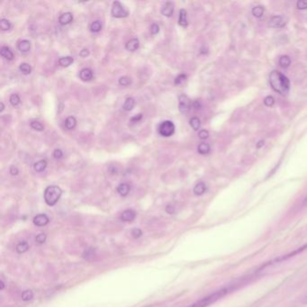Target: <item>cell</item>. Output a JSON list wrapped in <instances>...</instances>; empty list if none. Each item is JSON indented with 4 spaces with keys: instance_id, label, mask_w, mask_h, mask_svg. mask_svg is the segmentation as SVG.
I'll return each mask as SVG.
<instances>
[{
    "instance_id": "1",
    "label": "cell",
    "mask_w": 307,
    "mask_h": 307,
    "mask_svg": "<svg viewBox=\"0 0 307 307\" xmlns=\"http://www.w3.org/2000/svg\"><path fill=\"white\" fill-rule=\"evenodd\" d=\"M269 83L273 89L280 95L285 96L289 92L290 82L285 75L277 70H274L269 76Z\"/></svg>"
},
{
    "instance_id": "2",
    "label": "cell",
    "mask_w": 307,
    "mask_h": 307,
    "mask_svg": "<svg viewBox=\"0 0 307 307\" xmlns=\"http://www.w3.org/2000/svg\"><path fill=\"white\" fill-rule=\"evenodd\" d=\"M228 288H222V289L217 290L212 294L206 295V297L200 299L197 301L196 303L190 304L188 307H207L213 304V303L217 302L219 299L223 298L225 294L228 293Z\"/></svg>"
},
{
    "instance_id": "3",
    "label": "cell",
    "mask_w": 307,
    "mask_h": 307,
    "mask_svg": "<svg viewBox=\"0 0 307 307\" xmlns=\"http://www.w3.org/2000/svg\"><path fill=\"white\" fill-rule=\"evenodd\" d=\"M62 190L57 186H50L44 191V200L50 206H55L62 197Z\"/></svg>"
},
{
    "instance_id": "4",
    "label": "cell",
    "mask_w": 307,
    "mask_h": 307,
    "mask_svg": "<svg viewBox=\"0 0 307 307\" xmlns=\"http://www.w3.org/2000/svg\"><path fill=\"white\" fill-rule=\"evenodd\" d=\"M159 132L163 137H170L175 132V124L171 121H164L159 126Z\"/></svg>"
},
{
    "instance_id": "5",
    "label": "cell",
    "mask_w": 307,
    "mask_h": 307,
    "mask_svg": "<svg viewBox=\"0 0 307 307\" xmlns=\"http://www.w3.org/2000/svg\"><path fill=\"white\" fill-rule=\"evenodd\" d=\"M112 16L115 18H123L128 17V10L119 1H114L111 10Z\"/></svg>"
},
{
    "instance_id": "6",
    "label": "cell",
    "mask_w": 307,
    "mask_h": 307,
    "mask_svg": "<svg viewBox=\"0 0 307 307\" xmlns=\"http://www.w3.org/2000/svg\"><path fill=\"white\" fill-rule=\"evenodd\" d=\"M190 107H191L190 99L186 95H181L180 97V105H179L180 113L184 114H188L190 110Z\"/></svg>"
},
{
    "instance_id": "7",
    "label": "cell",
    "mask_w": 307,
    "mask_h": 307,
    "mask_svg": "<svg viewBox=\"0 0 307 307\" xmlns=\"http://www.w3.org/2000/svg\"><path fill=\"white\" fill-rule=\"evenodd\" d=\"M285 18L282 17H273L269 20V27H273V28H281V27H285Z\"/></svg>"
},
{
    "instance_id": "8",
    "label": "cell",
    "mask_w": 307,
    "mask_h": 307,
    "mask_svg": "<svg viewBox=\"0 0 307 307\" xmlns=\"http://www.w3.org/2000/svg\"><path fill=\"white\" fill-rule=\"evenodd\" d=\"M135 217H136V213L131 209L123 211L121 215V220L123 222H132L135 219Z\"/></svg>"
},
{
    "instance_id": "9",
    "label": "cell",
    "mask_w": 307,
    "mask_h": 307,
    "mask_svg": "<svg viewBox=\"0 0 307 307\" xmlns=\"http://www.w3.org/2000/svg\"><path fill=\"white\" fill-rule=\"evenodd\" d=\"M174 12V6L171 2H166L163 5V9H162V14L166 18H171L172 14Z\"/></svg>"
},
{
    "instance_id": "10",
    "label": "cell",
    "mask_w": 307,
    "mask_h": 307,
    "mask_svg": "<svg viewBox=\"0 0 307 307\" xmlns=\"http://www.w3.org/2000/svg\"><path fill=\"white\" fill-rule=\"evenodd\" d=\"M49 223L48 216L46 215H38L34 218V224L36 226H45Z\"/></svg>"
},
{
    "instance_id": "11",
    "label": "cell",
    "mask_w": 307,
    "mask_h": 307,
    "mask_svg": "<svg viewBox=\"0 0 307 307\" xmlns=\"http://www.w3.org/2000/svg\"><path fill=\"white\" fill-rule=\"evenodd\" d=\"M72 21H73V15L70 12L62 14V16L59 18V22L62 26H67Z\"/></svg>"
},
{
    "instance_id": "12",
    "label": "cell",
    "mask_w": 307,
    "mask_h": 307,
    "mask_svg": "<svg viewBox=\"0 0 307 307\" xmlns=\"http://www.w3.org/2000/svg\"><path fill=\"white\" fill-rule=\"evenodd\" d=\"M79 78L82 79L83 81H89V80H91V79H93L92 70H90V69H88V68H86V69L80 70V72H79Z\"/></svg>"
},
{
    "instance_id": "13",
    "label": "cell",
    "mask_w": 307,
    "mask_h": 307,
    "mask_svg": "<svg viewBox=\"0 0 307 307\" xmlns=\"http://www.w3.org/2000/svg\"><path fill=\"white\" fill-rule=\"evenodd\" d=\"M139 46H140V42L137 38L130 40L127 42V44H125V48L129 52H135L137 49L139 48Z\"/></svg>"
},
{
    "instance_id": "14",
    "label": "cell",
    "mask_w": 307,
    "mask_h": 307,
    "mask_svg": "<svg viewBox=\"0 0 307 307\" xmlns=\"http://www.w3.org/2000/svg\"><path fill=\"white\" fill-rule=\"evenodd\" d=\"M0 54L2 57L8 61H12L14 59V53L8 46H3L0 50Z\"/></svg>"
},
{
    "instance_id": "15",
    "label": "cell",
    "mask_w": 307,
    "mask_h": 307,
    "mask_svg": "<svg viewBox=\"0 0 307 307\" xmlns=\"http://www.w3.org/2000/svg\"><path fill=\"white\" fill-rule=\"evenodd\" d=\"M130 190H131V188L126 183H122V184L119 185L118 187H117V192L122 197H126L129 192H130Z\"/></svg>"
},
{
    "instance_id": "16",
    "label": "cell",
    "mask_w": 307,
    "mask_h": 307,
    "mask_svg": "<svg viewBox=\"0 0 307 307\" xmlns=\"http://www.w3.org/2000/svg\"><path fill=\"white\" fill-rule=\"evenodd\" d=\"M31 49V44L28 40H23L18 44V50L22 53H27Z\"/></svg>"
},
{
    "instance_id": "17",
    "label": "cell",
    "mask_w": 307,
    "mask_h": 307,
    "mask_svg": "<svg viewBox=\"0 0 307 307\" xmlns=\"http://www.w3.org/2000/svg\"><path fill=\"white\" fill-rule=\"evenodd\" d=\"M179 24L181 27H188L189 22L187 19V11L185 9H181L180 11V18H179Z\"/></svg>"
},
{
    "instance_id": "18",
    "label": "cell",
    "mask_w": 307,
    "mask_h": 307,
    "mask_svg": "<svg viewBox=\"0 0 307 307\" xmlns=\"http://www.w3.org/2000/svg\"><path fill=\"white\" fill-rule=\"evenodd\" d=\"M206 186L204 182H199L194 188V194L197 196H201L206 192Z\"/></svg>"
},
{
    "instance_id": "19",
    "label": "cell",
    "mask_w": 307,
    "mask_h": 307,
    "mask_svg": "<svg viewBox=\"0 0 307 307\" xmlns=\"http://www.w3.org/2000/svg\"><path fill=\"white\" fill-rule=\"evenodd\" d=\"M73 62H74L73 58L70 57V56H66V57L60 58V60H59V64L62 67L66 68V67H69L70 65H71V64L73 63Z\"/></svg>"
},
{
    "instance_id": "20",
    "label": "cell",
    "mask_w": 307,
    "mask_h": 307,
    "mask_svg": "<svg viewBox=\"0 0 307 307\" xmlns=\"http://www.w3.org/2000/svg\"><path fill=\"white\" fill-rule=\"evenodd\" d=\"M134 105H135V100L132 97H128L123 104V108L125 111H131L133 109Z\"/></svg>"
},
{
    "instance_id": "21",
    "label": "cell",
    "mask_w": 307,
    "mask_h": 307,
    "mask_svg": "<svg viewBox=\"0 0 307 307\" xmlns=\"http://www.w3.org/2000/svg\"><path fill=\"white\" fill-rule=\"evenodd\" d=\"M47 167V162L46 161H44V160H42V161H39L38 163H35V165H34V169H35V171L36 172H43V171L46 169Z\"/></svg>"
},
{
    "instance_id": "22",
    "label": "cell",
    "mask_w": 307,
    "mask_h": 307,
    "mask_svg": "<svg viewBox=\"0 0 307 307\" xmlns=\"http://www.w3.org/2000/svg\"><path fill=\"white\" fill-rule=\"evenodd\" d=\"M77 125V120L73 116H70L65 121V126L68 130H73Z\"/></svg>"
},
{
    "instance_id": "23",
    "label": "cell",
    "mask_w": 307,
    "mask_h": 307,
    "mask_svg": "<svg viewBox=\"0 0 307 307\" xmlns=\"http://www.w3.org/2000/svg\"><path fill=\"white\" fill-rule=\"evenodd\" d=\"M29 249V245L27 241H21L17 245V251L18 253H24Z\"/></svg>"
},
{
    "instance_id": "24",
    "label": "cell",
    "mask_w": 307,
    "mask_h": 307,
    "mask_svg": "<svg viewBox=\"0 0 307 307\" xmlns=\"http://www.w3.org/2000/svg\"><path fill=\"white\" fill-rule=\"evenodd\" d=\"M19 70L24 75H29L32 72V67L28 63H21L19 66Z\"/></svg>"
},
{
    "instance_id": "25",
    "label": "cell",
    "mask_w": 307,
    "mask_h": 307,
    "mask_svg": "<svg viewBox=\"0 0 307 307\" xmlns=\"http://www.w3.org/2000/svg\"><path fill=\"white\" fill-rule=\"evenodd\" d=\"M290 64H291V59L288 56L284 55L279 58V65L282 68H287L289 67Z\"/></svg>"
},
{
    "instance_id": "26",
    "label": "cell",
    "mask_w": 307,
    "mask_h": 307,
    "mask_svg": "<svg viewBox=\"0 0 307 307\" xmlns=\"http://www.w3.org/2000/svg\"><path fill=\"white\" fill-rule=\"evenodd\" d=\"M264 9L260 6L258 7H255L254 9H252V15L254 16L255 18H261L263 16Z\"/></svg>"
},
{
    "instance_id": "27",
    "label": "cell",
    "mask_w": 307,
    "mask_h": 307,
    "mask_svg": "<svg viewBox=\"0 0 307 307\" xmlns=\"http://www.w3.org/2000/svg\"><path fill=\"white\" fill-rule=\"evenodd\" d=\"M198 152L200 154H209L210 151V146L207 143H201L199 144L198 148Z\"/></svg>"
},
{
    "instance_id": "28",
    "label": "cell",
    "mask_w": 307,
    "mask_h": 307,
    "mask_svg": "<svg viewBox=\"0 0 307 307\" xmlns=\"http://www.w3.org/2000/svg\"><path fill=\"white\" fill-rule=\"evenodd\" d=\"M102 25L101 23L99 21H95L91 24L90 26V31L92 33H98V32L101 31Z\"/></svg>"
},
{
    "instance_id": "29",
    "label": "cell",
    "mask_w": 307,
    "mask_h": 307,
    "mask_svg": "<svg viewBox=\"0 0 307 307\" xmlns=\"http://www.w3.org/2000/svg\"><path fill=\"white\" fill-rule=\"evenodd\" d=\"M0 28H1L2 31H9V29L11 28V24L7 19H1Z\"/></svg>"
},
{
    "instance_id": "30",
    "label": "cell",
    "mask_w": 307,
    "mask_h": 307,
    "mask_svg": "<svg viewBox=\"0 0 307 307\" xmlns=\"http://www.w3.org/2000/svg\"><path fill=\"white\" fill-rule=\"evenodd\" d=\"M9 101L13 106H18L21 103V99H20V97L18 94H13V95H11V97L9 98Z\"/></svg>"
},
{
    "instance_id": "31",
    "label": "cell",
    "mask_w": 307,
    "mask_h": 307,
    "mask_svg": "<svg viewBox=\"0 0 307 307\" xmlns=\"http://www.w3.org/2000/svg\"><path fill=\"white\" fill-rule=\"evenodd\" d=\"M190 125L191 127L193 128L195 131H198V129L200 128V120L198 117H193V118L190 119Z\"/></svg>"
},
{
    "instance_id": "32",
    "label": "cell",
    "mask_w": 307,
    "mask_h": 307,
    "mask_svg": "<svg viewBox=\"0 0 307 307\" xmlns=\"http://www.w3.org/2000/svg\"><path fill=\"white\" fill-rule=\"evenodd\" d=\"M34 297V294L32 292L31 290H27V291H24L22 294V300L27 302V301H30Z\"/></svg>"
},
{
    "instance_id": "33",
    "label": "cell",
    "mask_w": 307,
    "mask_h": 307,
    "mask_svg": "<svg viewBox=\"0 0 307 307\" xmlns=\"http://www.w3.org/2000/svg\"><path fill=\"white\" fill-rule=\"evenodd\" d=\"M31 127L35 131H38V132H42V131H44V125L38 121H33L31 123Z\"/></svg>"
},
{
    "instance_id": "34",
    "label": "cell",
    "mask_w": 307,
    "mask_h": 307,
    "mask_svg": "<svg viewBox=\"0 0 307 307\" xmlns=\"http://www.w3.org/2000/svg\"><path fill=\"white\" fill-rule=\"evenodd\" d=\"M131 79L130 78H128V77H121L120 79H119V85L120 86H123V87H126V86H129L130 84H131Z\"/></svg>"
},
{
    "instance_id": "35",
    "label": "cell",
    "mask_w": 307,
    "mask_h": 307,
    "mask_svg": "<svg viewBox=\"0 0 307 307\" xmlns=\"http://www.w3.org/2000/svg\"><path fill=\"white\" fill-rule=\"evenodd\" d=\"M84 258L87 259H92L95 257V250L91 249V248H89L88 250H85V252H84Z\"/></svg>"
},
{
    "instance_id": "36",
    "label": "cell",
    "mask_w": 307,
    "mask_h": 307,
    "mask_svg": "<svg viewBox=\"0 0 307 307\" xmlns=\"http://www.w3.org/2000/svg\"><path fill=\"white\" fill-rule=\"evenodd\" d=\"M187 79V76L185 74H180L176 78L175 84L176 85H181V84L184 82L185 80Z\"/></svg>"
},
{
    "instance_id": "37",
    "label": "cell",
    "mask_w": 307,
    "mask_h": 307,
    "mask_svg": "<svg viewBox=\"0 0 307 307\" xmlns=\"http://www.w3.org/2000/svg\"><path fill=\"white\" fill-rule=\"evenodd\" d=\"M274 103H275V99L271 96H268V97H266L264 99V104L267 105V106H272L274 105Z\"/></svg>"
},
{
    "instance_id": "38",
    "label": "cell",
    "mask_w": 307,
    "mask_h": 307,
    "mask_svg": "<svg viewBox=\"0 0 307 307\" xmlns=\"http://www.w3.org/2000/svg\"><path fill=\"white\" fill-rule=\"evenodd\" d=\"M296 7H297V9H301V10H303V9H307V0H300V1H297V3H296Z\"/></svg>"
},
{
    "instance_id": "39",
    "label": "cell",
    "mask_w": 307,
    "mask_h": 307,
    "mask_svg": "<svg viewBox=\"0 0 307 307\" xmlns=\"http://www.w3.org/2000/svg\"><path fill=\"white\" fill-rule=\"evenodd\" d=\"M62 156H63V154H62V151L61 149H56L53 151V157H54V159L60 160V159L62 158Z\"/></svg>"
},
{
    "instance_id": "40",
    "label": "cell",
    "mask_w": 307,
    "mask_h": 307,
    "mask_svg": "<svg viewBox=\"0 0 307 307\" xmlns=\"http://www.w3.org/2000/svg\"><path fill=\"white\" fill-rule=\"evenodd\" d=\"M198 136L200 139H202V140H205V139H207L208 136H209V133L208 132L206 131V130H201L199 133H198Z\"/></svg>"
},
{
    "instance_id": "41",
    "label": "cell",
    "mask_w": 307,
    "mask_h": 307,
    "mask_svg": "<svg viewBox=\"0 0 307 307\" xmlns=\"http://www.w3.org/2000/svg\"><path fill=\"white\" fill-rule=\"evenodd\" d=\"M159 32H160V27H159L157 24H154V25L150 27V33H151V35H157Z\"/></svg>"
},
{
    "instance_id": "42",
    "label": "cell",
    "mask_w": 307,
    "mask_h": 307,
    "mask_svg": "<svg viewBox=\"0 0 307 307\" xmlns=\"http://www.w3.org/2000/svg\"><path fill=\"white\" fill-rule=\"evenodd\" d=\"M46 240V235L44 233H41L38 236H36L35 238V241H37L38 243H44V241Z\"/></svg>"
},
{
    "instance_id": "43",
    "label": "cell",
    "mask_w": 307,
    "mask_h": 307,
    "mask_svg": "<svg viewBox=\"0 0 307 307\" xmlns=\"http://www.w3.org/2000/svg\"><path fill=\"white\" fill-rule=\"evenodd\" d=\"M141 231H140V229H134V230H132V235L133 238H139L141 236Z\"/></svg>"
},
{
    "instance_id": "44",
    "label": "cell",
    "mask_w": 307,
    "mask_h": 307,
    "mask_svg": "<svg viewBox=\"0 0 307 307\" xmlns=\"http://www.w3.org/2000/svg\"><path fill=\"white\" fill-rule=\"evenodd\" d=\"M141 118H142V114H137V115L131 118V122H132V123H137V122H139Z\"/></svg>"
},
{
    "instance_id": "45",
    "label": "cell",
    "mask_w": 307,
    "mask_h": 307,
    "mask_svg": "<svg viewBox=\"0 0 307 307\" xmlns=\"http://www.w3.org/2000/svg\"><path fill=\"white\" fill-rule=\"evenodd\" d=\"M9 172L11 173V175L17 176L18 173H19V171H18V168L15 167V166H12V167L10 168V171Z\"/></svg>"
},
{
    "instance_id": "46",
    "label": "cell",
    "mask_w": 307,
    "mask_h": 307,
    "mask_svg": "<svg viewBox=\"0 0 307 307\" xmlns=\"http://www.w3.org/2000/svg\"><path fill=\"white\" fill-rule=\"evenodd\" d=\"M79 55L83 58L88 57V55H89V52H88V50H87V49H84V50L80 52Z\"/></svg>"
},
{
    "instance_id": "47",
    "label": "cell",
    "mask_w": 307,
    "mask_h": 307,
    "mask_svg": "<svg viewBox=\"0 0 307 307\" xmlns=\"http://www.w3.org/2000/svg\"><path fill=\"white\" fill-rule=\"evenodd\" d=\"M194 107H195L196 109H199V108H200V104H199V102L198 101L194 102Z\"/></svg>"
},
{
    "instance_id": "48",
    "label": "cell",
    "mask_w": 307,
    "mask_h": 307,
    "mask_svg": "<svg viewBox=\"0 0 307 307\" xmlns=\"http://www.w3.org/2000/svg\"><path fill=\"white\" fill-rule=\"evenodd\" d=\"M264 145V141L263 140H260V141H259V143H258V145H257V148H260V147H262V146H263Z\"/></svg>"
},
{
    "instance_id": "49",
    "label": "cell",
    "mask_w": 307,
    "mask_h": 307,
    "mask_svg": "<svg viewBox=\"0 0 307 307\" xmlns=\"http://www.w3.org/2000/svg\"><path fill=\"white\" fill-rule=\"evenodd\" d=\"M0 105H1V108H0V112H3L5 109L4 103H3V102H1V103H0Z\"/></svg>"
},
{
    "instance_id": "50",
    "label": "cell",
    "mask_w": 307,
    "mask_h": 307,
    "mask_svg": "<svg viewBox=\"0 0 307 307\" xmlns=\"http://www.w3.org/2000/svg\"><path fill=\"white\" fill-rule=\"evenodd\" d=\"M302 302H303V303H305V304H307V294L306 295L303 297V300H302Z\"/></svg>"
},
{
    "instance_id": "51",
    "label": "cell",
    "mask_w": 307,
    "mask_h": 307,
    "mask_svg": "<svg viewBox=\"0 0 307 307\" xmlns=\"http://www.w3.org/2000/svg\"><path fill=\"white\" fill-rule=\"evenodd\" d=\"M303 206H307V197L305 198V199L303 200Z\"/></svg>"
}]
</instances>
